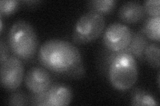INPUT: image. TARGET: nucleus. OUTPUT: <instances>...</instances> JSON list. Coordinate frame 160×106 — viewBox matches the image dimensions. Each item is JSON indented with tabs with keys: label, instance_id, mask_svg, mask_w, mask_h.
<instances>
[{
	"label": "nucleus",
	"instance_id": "f257e3e1",
	"mask_svg": "<svg viewBox=\"0 0 160 106\" xmlns=\"http://www.w3.org/2000/svg\"><path fill=\"white\" fill-rule=\"evenodd\" d=\"M39 62L49 71L71 78H81L86 70L82 54L75 45L53 39L45 42L38 51Z\"/></svg>",
	"mask_w": 160,
	"mask_h": 106
},
{
	"label": "nucleus",
	"instance_id": "f03ea898",
	"mask_svg": "<svg viewBox=\"0 0 160 106\" xmlns=\"http://www.w3.org/2000/svg\"><path fill=\"white\" fill-rule=\"evenodd\" d=\"M8 45L14 56L21 60H31L39 45L37 34L32 25L23 19L15 22L9 29Z\"/></svg>",
	"mask_w": 160,
	"mask_h": 106
},
{
	"label": "nucleus",
	"instance_id": "7ed1b4c3",
	"mask_svg": "<svg viewBox=\"0 0 160 106\" xmlns=\"http://www.w3.org/2000/svg\"><path fill=\"white\" fill-rule=\"evenodd\" d=\"M107 75L110 83L118 90L126 91L133 86L138 78L136 58L123 51L115 52Z\"/></svg>",
	"mask_w": 160,
	"mask_h": 106
},
{
	"label": "nucleus",
	"instance_id": "20e7f679",
	"mask_svg": "<svg viewBox=\"0 0 160 106\" xmlns=\"http://www.w3.org/2000/svg\"><path fill=\"white\" fill-rule=\"evenodd\" d=\"M106 20L103 15L89 11L80 16L75 25L72 39L78 44H85L98 39L103 31Z\"/></svg>",
	"mask_w": 160,
	"mask_h": 106
},
{
	"label": "nucleus",
	"instance_id": "39448f33",
	"mask_svg": "<svg viewBox=\"0 0 160 106\" xmlns=\"http://www.w3.org/2000/svg\"><path fill=\"white\" fill-rule=\"evenodd\" d=\"M29 98V105L39 106H65L71 103L73 93L69 86L63 84H52L46 91L39 94H32Z\"/></svg>",
	"mask_w": 160,
	"mask_h": 106
},
{
	"label": "nucleus",
	"instance_id": "423d86ee",
	"mask_svg": "<svg viewBox=\"0 0 160 106\" xmlns=\"http://www.w3.org/2000/svg\"><path fill=\"white\" fill-rule=\"evenodd\" d=\"M24 66L22 60L14 55L1 63L0 80L2 86L8 91L16 90L22 84L25 76Z\"/></svg>",
	"mask_w": 160,
	"mask_h": 106
},
{
	"label": "nucleus",
	"instance_id": "0eeeda50",
	"mask_svg": "<svg viewBox=\"0 0 160 106\" xmlns=\"http://www.w3.org/2000/svg\"><path fill=\"white\" fill-rule=\"evenodd\" d=\"M132 31L128 25L114 22L108 25L103 35V43L106 48L114 52L122 51L131 42Z\"/></svg>",
	"mask_w": 160,
	"mask_h": 106
},
{
	"label": "nucleus",
	"instance_id": "6e6552de",
	"mask_svg": "<svg viewBox=\"0 0 160 106\" xmlns=\"http://www.w3.org/2000/svg\"><path fill=\"white\" fill-rule=\"evenodd\" d=\"M24 82L26 88L32 94L42 93L53 84L51 74L43 67L29 68L25 74Z\"/></svg>",
	"mask_w": 160,
	"mask_h": 106
},
{
	"label": "nucleus",
	"instance_id": "1a4fd4ad",
	"mask_svg": "<svg viewBox=\"0 0 160 106\" xmlns=\"http://www.w3.org/2000/svg\"><path fill=\"white\" fill-rule=\"evenodd\" d=\"M143 5L136 1H129L123 3L118 10V16L121 21L128 24L137 23L146 16Z\"/></svg>",
	"mask_w": 160,
	"mask_h": 106
},
{
	"label": "nucleus",
	"instance_id": "9d476101",
	"mask_svg": "<svg viewBox=\"0 0 160 106\" xmlns=\"http://www.w3.org/2000/svg\"><path fill=\"white\" fill-rule=\"evenodd\" d=\"M149 44L148 38L145 35L140 31H132V37L131 42L127 48L122 50L125 53H128L139 60H144V52Z\"/></svg>",
	"mask_w": 160,
	"mask_h": 106
},
{
	"label": "nucleus",
	"instance_id": "9b49d317",
	"mask_svg": "<svg viewBox=\"0 0 160 106\" xmlns=\"http://www.w3.org/2000/svg\"><path fill=\"white\" fill-rule=\"evenodd\" d=\"M131 105H158L159 104L153 95L148 91L139 88H135L131 94Z\"/></svg>",
	"mask_w": 160,
	"mask_h": 106
},
{
	"label": "nucleus",
	"instance_id": "f8f14e48",
	"mask_svg": "<svg viewBox=\"0 0 160 106\" xmlns=\"http://www.w3.org/2000/svg\"><path fill=\"white\" fill-rule=\"evenodd\" d=\"M159 27L160 17L149 16L144 21L141 31L148 39L159 42L160 39Z\"/></svg>",
	"mask_w": 160,
	"mask_h": 106
},
{
	"label": "nucleus",
	"instance_id": "ddd939ff",
	"mask_svg": "<svg viewBox=\"0 0 160 106\" xmlns=\"http://www.w3.org/2000/svg\"><path fill=\"white\" fill-rule=\"evenodd\" d=\"M116 0H92L87 3L89 11L106 15L113 11L116 6Z\"/></svg>",
	"mask_w": 160,
	"mask_h": 106
},
{
	"label": "nucleus",
	"instance_id": "4468645a",
	"mask_svg": "<svg viewBox=\"0 0 160 106\" xmlns=\"http://www.w3.org/2000/svg\"><path fill=\"white\" fill-rule=\"evenodd\" d=\"M160 55V47L158 43H149L145 49L144 60L153 68H159Z\"/></svg>",
	"mask_w": 160,
	"mask_h": 106
},
{
	"label": "nucleus",
	"instance_id": "2eb2a0df",
	"mask_svg": "<svg viewBox=\"0 0 160 106\" xmlns=\"http://www.w3.org/2000/svg\"><path fill=\"white\" fill-rule=\"evenodd\" d=\"M8 102L10 105H29V98L22 91L17 90L9 95Z\"/></svg>",
	"mask_w": 160,
	"mask_h": 106
},
{
	"label": "nucleus",
	"instance_id": "dca6fc26",
	"mask_svg": "<svg viewBox=\"0 0 160 106\" xmlns=\"http://www.w3.org/2000/svg\"><path fill=\"white\" fill-rule=\"evenodd\" d=\"M19 2L18 0H2L0 2V16H9L18 9Z\"/></svg>",
	"mask_w": 160,
	"mask_h": 106
},
{
	"label": "nucleus",
	"instance_id": "f3484780",
	"mask_svg": "<svg viewBox=\"0 0 160 106\" xmlns=\"http://www.w3.org/2000/svg\"><path fill=\"white\" fill-rule=\"evenodd\" d=\"M145 12L149 17H159L160 2L159 0H147L143 3Z\"/></svg>",
	"mask_w": 160,
	"mask_h": 106
},
{
	"label": "nucleus",
	"instance_id": "a211bd4d",
	"mask_svg": "<svg viewBox=\"0 0 160 106\" xmlns=\"http://www.w3.org/2000/svg\"><path fill=\"white\" fill-rule=\"evenodd\" d=\"M10 56L8 45L2 40L0 43V62H3Z\"/></svg>",
	"mask_w": 160,
	"mask_h": 106
},
{
	"label": "nucleus",
	"instance_id": "6ab92c4d",
	"mask_svg": "<svg viewBox=\"0 0 160 106\" xmlns=\"http://www.w3.org/2000/svg\"><path fill=\"white\" fill-rule=\"evenodd\" d=\"M0 17H1V20H0V30H1V31H2V29H3V21H2V16H0Z\"/></svg>",
	"mask_w": 160,
	"mask_h": 106
},
{
	"label": "nucleus",
	"instance_id": "aec40b11",
	"mask_svg": "<svg viewBox=\"0 0 160 106\" xmlns=\"http://www.w3.org/2000/svg\"><path fill=\"white\" fill-rule=\"evenodd\" d=\"M158 85H159V72L158 73Z\"/></svg>",
	"mask_w": 160,
	"mask_h": 106
}]
</instances>
